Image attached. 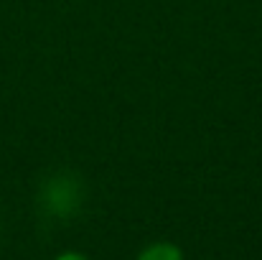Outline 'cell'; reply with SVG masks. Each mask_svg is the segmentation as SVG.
<instances>
[{"label": "cell", "mask_w": 262, "mask_h": 260, "mask_svg": "<svg viewBox=\"0 0 262 260\" xmlns=\"http://www.w3.org/2000/svg\"><path fill=\"white\" fill-rule=\"evenodd\" d=\"M54 260H89V255L79 253V250H64V253H59Z\"/></svg>", "instance_id": "3957f363"}, {"label": "cell", "mask_w": 262, "mask_h": 260, "mask_svg": "<svg viewBox=\"0 0 262 260\" xmlns=\"http://www.w3.org/2000/svg\"><path fill=\"white\" fill-rule=\"evenodd\" d=\"M135 260H186L183 258V250L171 243V240H156V243H148Z\"/></svg>", "instance_id": "7a4b0ae2"}, {"label": "cell", "mask_w": 262, "mask_h": 260, "mask_svg": "<svg viewBox=\"0 0 262 260\" xmlns=\"http://www.w3.org/2000/svg\"><path fill=\"white\" fill-rule=\"evenodd\" d=\"M84 194H82V184L74 176H54L46 186H43V204L49 207L51 214L59 217H69L74 214V209H79Z\"/></svg>", "instance_id": "6da1fadb"}]
</instances>
